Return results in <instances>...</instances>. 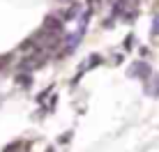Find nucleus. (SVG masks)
<instances>
[{"mask_svg": "<svg viewBox=\"0 0 159 152\" xmlns=\"http://www.w3.org/2000/svg\"><path fill=\"white\" fill-rule=\"evenodd\" d=\"M152 74H155V72H152V67L145 60H134L127 67V76H129V78H139V81H143V83L150 78Z\"/></svg>", "mask_w": 159, "mask_h": 152, "instance_id": "1", "label": "nucleus"}, {"mask_svg": "<svg viewBox=\"0 0 159 152\" xmlns=\"http://www.w3.org/2000/svg\"><path fill=\"white\" fill-rule=\"evenodd\" d=\"M81 12H83V7H81L79 2H74V0H72V2H69L67 7H65L62 12L58 14V16H60V19L65 21V23H67V21H76V19L81 16Z\"/></svg>", "mask_w": 159, "mask_h": 152, "instance_id": "2", "label": "nucleus"}, {"mask_svg": "<svg viewBox=\"0 0 159 152\" xmlns=\"http://www.w3.org/2000/svg\"><path fill=\"white\" fill-rule=\"evenodd\" d=\"M143 90H145L148 97H155V99H157V97H159V74H152L150 78L145 81V83H143Z\"/></svg>", "mask_w": 159, "mask_h": 152, "instance_id": "3", "label": "nucleus"}, {"mask_svg": "<svg viewBox=\"0 0 159 152\" xmlns=\"http://www.w3.org/2000/svg\"><path fill=\"white\" fill-rule=\"evenodd\" d=\"M14 83L19 88H30L32 85V72H19L14 76Z\"/></svg>", "mask_w": 159, "mask_h": 152, "instance_id": "4", "label": "nucleus"}, {"mask_svg": "<svg viewBox=\"0 0 159 152\" xmlns=\"http://www.w3.org/2000/svg\"><path fill=\"white\" fill-rule=\"evenodd\" d=\"M150 37L152 42H159V14L152 19V28H150Z\"/></svg>", "mask_w": 159, "mask_h": 152, "instance_id": "5", "label": "nucleus"}, {"mask_svg": "<svg viewBox=\"0 0 159 152\" xmlns=\"http://www.w3.org/2000/svg\"><path fill=\"white\" fill-rule=\"evenodd\" d=\"M51 92H53V85H48V88H46V90H44V92H42V95H39V97H37V104H44V99H46V97H48V95H51Z\"/></svg>", "mask_w": 159, "mask_h": 152, "instance_id": "6", "label": "nucleus"}, {"mask_svg": "<svg viewBox=\"0 0 159 152\" xmlns=\"http://www.w3.org/2000/svg\"><path fill=\"white\" fill-rule=\"evenodd\" d=\"M131 46H134V35H127V37H125V42H122V48H125V51H129Z\"/></svg>", "mask_w": 159, "mask_h": 152, "instance_id": "7", "label": "nucleus"}, {"mask_svg": "<svg viewBox=\"0 0 159 152\" xmlns=\"http://www.w3.org/2000/svg\"><path fill=\"white\" fill-rule=\"evenodd\" d=\"M56 104H58V95H53V97H51V101H48V106H46V111H48V113H53V111H56Z\"/></svg>", "mask_w": 159, "mask_h": 152, "instance_id": "8", "label": "nucleus"}, {"mask_svg": "<svg viewBox=\"0 0 159 152\" xmlns=\"http://www.w3.org/2000/svg\"><path fill=\"white\" fill-rule=\"evenodd\" d=\"M9 62H12V56H0V69H5Z\"/></svg>", "mask_w": 159, "mask_h": 152, "instance_id": "9", "label": "nucleus"}, {"mask_svg": "<svg viewBox=\"0 0 159 152\" xmlns=\"http://www.w3.org/2000/svg\"><path fill=\"white\" fill-rule=\"evenodd\" d=\"M19 148H21V143H9L5 148V152H19Z\"/></svg>", "mask_w": 159, "mask_h": 152, "instance_id": "10", "label": "nucleus"}, {"mask_svg": "<svg viewBox=\"0 0 159 152\" xmlns=\"http://www.w3.org/2000/svg\"><path fill=\"white\" fill-rule=\"evenodd\" d=\"M72 136H74V132H67V134H62V136H60L58 141H60V143H67V141L72 138Z\"/></svg>", "mask_w": 159, "mask_h": 152, "instance_id": "11", "label": "nucleus"}, {"mask_svg": "<svg viewBox=\"0 0 159 152\" xmlns=\"http://www.w3.org/2000/svg\"><path fill=\"white\" fill-rule=\"evenodd\" d=\"M46 152H56V148H46Z\"/></svg>", "mask_w": 159, "mask_h": 152, "instance_id": "12", "label": "nucleus"}, {"mask_svg": "<svg viewBox=\"0 0 159 152\" xmlns=\"http://www.w3.org/2000/svg\"><path fill=\"white\" fill-rule=\"evenodd\" d=\"M58 2H72V0H58Z\"/></svg>", "mask_w": 159, "mask_h": 152, "instance_id": "13", "label": "nucleus"}]
</instances>
